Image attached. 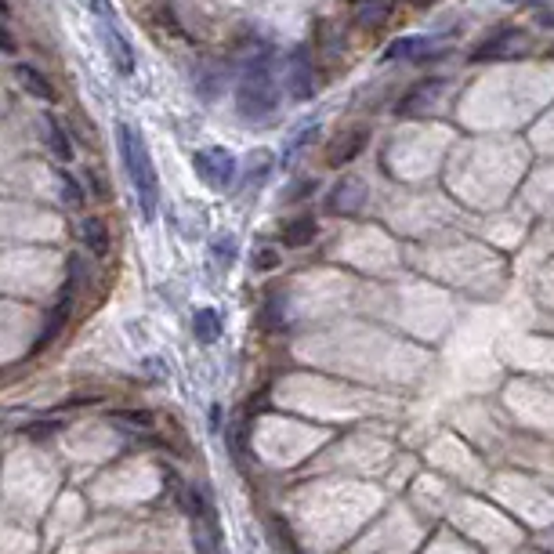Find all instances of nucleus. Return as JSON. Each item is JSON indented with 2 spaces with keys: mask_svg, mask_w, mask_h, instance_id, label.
<instances>
[{
  "mask_svg": "<svg viewBox=\"0 0 554 554\" xmlns=\"http://www.w3.org/2000/svg\"><path fill=\"white\" fill-rule=\"evenodd\" d=\"M117 145H120V156H124V167H127V177L134 185V196H138V207L142 214L152 221L156 211H160V177H156V167H152V156H149V145L142 138V131H134L131 124H117Z\"/></svg>",
  "mask_w": 554,
  "mask_h": 554,
  "instance_id": "nucleus-1",
  "label": "nucleus"
},
{
  "mask_svg": "<svg viewBox=\"0 0 554 554\" xmlns=\"http://www.w3.org/2000/svg\"><path fill=\"white\" fill-rule=\"evenodd\" d=\"M366 196H369V189L362 185V177H344V181L333 185V193L326 196V211L330 214H355V211H362Z\"/></svg>",
  "mask_w": 554,
  "mask_h": 554,
  "instance_id": "nucleus-5",
  "label": "nucleus"
},
{
  "mask_svg": "<svg viewBox=\"0 0 554 554\" xmlns=\"http://www.w3.org/2000/svg\"><path fill=\"white\" fill-rule=\"evenodd\" d=\"M15 80L22 83L26 95H33V99H40V102H55V99H58V95H55V83H51L37 65L19 62V65H15Z\"/></svg>",
  "mask_w": 554,
  "mask_h": 554,
  "instance_id": "nucleus-11",
  "label": "nucleus"
},
{
  "mask_svg": "<svg viewBox=\"0 0 554 554\" xmlns=\"http://www.w3.org/2000/svg\"><path fill=\"white\" fill-rule=\"evenodd\" d=\"M0 15H4V19L12 15V8H8V0H0Z\"/></svg>",
  "mask_w": 554,
  "mask_h": 554,
  "instance_id": "nucleus-23",
  "label": "nucleus"
},
{
  "mask_svg": "<svg viewBox=\"0 0 554 554\" xmlns=\"http://www.w3.org/2000/svg\"><path fill=\"white\" fill-rule=\"evenodd\" d=\"M193 167H196L200 181L207 185V189H214V193H225L229 185L236 181V170H239L236 156H232L229 149H221V145L200 149V152L193 156Z\"/></svg>",
  "mask_w": 554,
  "mask_h": 554,
  "instance_id": "nucleus-4",
  "label": "nucleus"
},
{
  "mask_svg": "<svg viewBox=\"0 0 554 554\" xmlns=\"http://www.w3.org/2000/svg\"><path fill=\"white\" fill-rule=\"evenodd\" d=\"M40 138H44V145L55 152V160H62V163L73 160V142H69L65 127H62L55 117H40Z\"/></svg>",
  "mask_w": 554,
  "mask_h": 554,
  "instance_id": "nucleus-12",
  "label": "nucleus"
},
{
  "mask_svg": "<svg viewBox=\"0 0 554 554\" xmlns=\"http://www.w3.org/2000/svg\"><path fill=\"white\" fill-rule=\"evenodd\" d=\"M80 239H83V247L95 254V257H106L109 254V229H106L102 218H83L80 221Z\"/></svg>",
  "mask_w": 554,
  "mask_h": 554,
  "instance_id": "nucleus-13",
  "label": "nucleus"
},
{
  "mask_svg": "<svg viewBox=\"0 0 554 554\" xmlns=\"http://www.w3.org/2000/svg\"><path fill=\"white\" fill-rule=\"evenodd\" d=\"M0 51H4V55H15L19 51V44H15V37L4 30V26H0Z\"/></svg>",
  "mask_w": 554,
  "mask_h": 554,
  "instance_id": "nucleus-21",
  "label": "nucleus"
},
{
  "mask_svg": "<svg viewBox=\"0 0 554 554\" xmlns=\"http://www.w3.org/2000/svg\"><path fill=\"white\" fill-rule=\"evenodd\" d=\"M275 109H280V87H275L272 69L264 62H250L236 87V113L257 124V120H268Z\"/></svg>",
  "mask_w": 554,
  "mask_h": 554,
  "instance_id": "nucleus-2",
  "label": "nucleus"
},
{
  "mask_svg": "<svg viewBox=\"0 0 554 554\" xmlns=\"http://www.w3.org/2000/svg\"><path fill=\"white\" fill-rule=\"evenodd\" d=\"M62 200H65V207H73V211H83V189H80V181L76 177H69V174H62Z\"/></svg>",
  "mask_w": 554,
  "mask_h": 554,
  "instance_id": "nucleus-18",
  "label": "nucleus"
},
{
  "mask_svg": "<svg viewBox=\"0 0 554 554\" xmlns=\"http://www.w3.org/2000/svg\"><path fill=\"white\" fill-rule=\"evenodd\" d=\"M316 232H319L316 218H312V214H301V218H290V221L283 225V243H287V247H308V243L316 239Z\"/></svg>",
  "mask_w": 554,
  "mask_h": 554,
  "instance_id": "nucleus-14",
  "label": "nucleus"
},
{
  "mask_svg": "<svg viewBox=\"0 0 554 554\" xmlns=\"http://www.w3.org/2000/svg\"><path fill=\"white\" fill-rule=\"evenodd\" d=\"M366 145H369V127H348V131H341V134L330 142V156H326V163H330V167L351 163Z\"/></svg>",
  "mask_w": 554,
  "mask_h": 554,
  "instance_id": "nucleus-7",
  "label": "nucleus"
},
{
  "mask_svg": "<svg viewBox=\"0 0 554 554\" xmlns=\"http://www.w3.org/2000/svg\"><path fill=\"white\" fill-rule=\"evenodd\" d=\"M522 37H525V33H518V30L504 26V30H497L493 37H486V40L472 51V62H489V58H500V55L515 51V44H522Z\"/></svg>",
  "mask_w": 554,
  "mask_h": 554,
  "instance_id": "nucleus-10",
  "label": "nucleus"
},
{
  "mask_svg": "<svg viewBox=\"0 0 554 554\" xmlns=\"http://www.w3.org/2000/svg\"><path fill=\"white\" fill-rule=\"evenodd\" d=\"M511 4H536V0H511Z\"/></svg>",
  "mask_w": 554,
  "mask_h": 554,
  "instance_id": "nucleus-25",
  "label": "nucleus"
},
{
  "mask_svg": "<svg viewBox=\"0 0 554 554\" xmlns=\"http://www.w3.org/2000/svg\"><path fill=\"white\" fill-rule=\"evenodd\" d=\"M69 312H73V298H69V290H65V298L58 301V308L48 316V326H44V333L37 337V348H44L48 341H55V337L62 333V326L69 323Z\"/></svg>",
  "mask_w": 554,
  "mask_h": 554,
  "instance_id": "nucleus-17",
  "label": "nucleus"
},
{
  "mask_svg": "<svg viewBox=\"0 0 554 554\" xmlns=\"http://www.w3.org/2000/svg\"><path fill=\"white\" fill-rule=\"evenodd\" d=\"M392 15H395V0H359V8H355V26L374 33V30H385Z\"/></svg>",
  "mask_w": 554,
  "mask_h": 554,
  "instance_id": "nucleus-9",
  "label": "nucleus"
},
{
  "mask_svg": "<svg viewBox=\"0 0 554 554\" xmlns=\"http://www.w3.org/2000/svg\"><path fill=\"white\" fill-rule=\"evenodd\" d=\"M283 80H287V91H290L298 102H308V99L316 95V73H312V62H308L305 51H294V58H290Z\"/></svg>",
  "mask_w": 554,
  "mask_h": 554,
  "instance_id": "nucleus-6",
  "label": "nucleus"
},
{
  "mask_svg": "<svg viewBox=\"0 0 554 554\" xmlns=\"http://www.w3.org/2000/svg\"><path fill=\"white\" fill-rule=\"evenodd\" d=\"M431 55H438V48L431 44V37H399V40L385 51L388 62H424V58H431Z\"/></svg>",
  "mask_w": 554,
  "mask_h": 554,
  "instance_id": "nucleus-8",
  "label": "nucleus"
},
{
  "mask_svg": "<svg viewBox=\"0 0 554 554\" xmlns=\"http://www.w3.org/2000/svg\"><path fill=\"white\" fill-rule=\"evenodd\" d=\"M214 261L225 264V268L236 261V239H232V236H218V239H214Z\"/></svg>",
  "mask_w": 554,
  "mask_h": 554,
  "instance_id": "nucleus-19",
  "label": "nucleus"
},
{
  "mask_svg": "<svg viewBox=\"0 0 554 554\" xmlns=\"http://www.w3.org/2000/svg\"><path fill=\"white\" fill-rule=\"evenodd\" d=\"M91 15H95V22H99L102 48H106L109 62L117 65L120 76H131V73H134V48H131V40L120 33L117 15L109 12V0H91Z\"/></svg>",
  "mask_w": 554,
  "mask_h": 554,
  "instance_id": "nucleus-3",
  "label": "nucleus"
},
{
  "mask_svg": "<svg viewBox=\"0 0 554 554\" xmlns=\"http://www.w3.org/2000/svg\"><path fill=\"white\" fill-rule=\"evenodd\" d=\"M536 19H540L547 30H554V8H540V12H536Z\"/></svg>",
  "mask_w": 554,
  "mask_h": 554,
  "instance_id": "nucleus-22",
  "label": "nucleus"
},
{
  "mask_svg": "<svg viewBox=\"0 0 554 554\" xmlns=\"http://www.w3.org/2000/svg\"><path fill=\"white\" fill-rule=\"evenodd\" d=\"M275 264H280V250H272V247L254 250V268H257V272H272Z\"/></svg>",
  "mask_w": 554,
  "mask_h": 554,
  "instance_id": "nucleus-20",
  "label": "nucleus"
},
{
  "mask_svg": "<svg viewBox=\"0 0 554 554\" xmlns=\"http://www.w3.org/2000/svg\"><path fill=\"white\" fill-rule=\"evenodd\" d=\"M442 91V80H428V83H420V87H413L410 95L399 102V113H417L420 106H431L435 102V95Z\"/></svg>",
  "mask_w": 554,
  "mask_h": 554,
  "instance_id": "nucleus-16",
  "label": "nucleus"
},
{
  "mask_svg": "<svg viewBox=\"0 0 554 554\" xmlns=\"http://www.w3.org/2000/svg\"><path fill=\"white\" fill-rule=\"evenodd\" d=\"M410 4H413V8H428V4H431V0H410Z\"/></svg>",
  "mask_w": 554,
  "mask_h": 554,
  "instance_id": "nucleus-24",
  "label": "nucleus"
},
{
  "mask_svg": "<svg viewBox=\"0 0 554 554\" xmlns=\"http://www.w3.org/2000/svg\"><path fill=\"white\" fill-rule=\"evenodd\" d=\"M193 333H196L200 344H214V341L221 337V316H218L214 308H200V312L193 316Z\"/></svg>",
  "mask_w": 554,
  "mask_h": 554,
  "instance_id": "nucleus-15",
  "label": "nucleus"
}]
</instances>
